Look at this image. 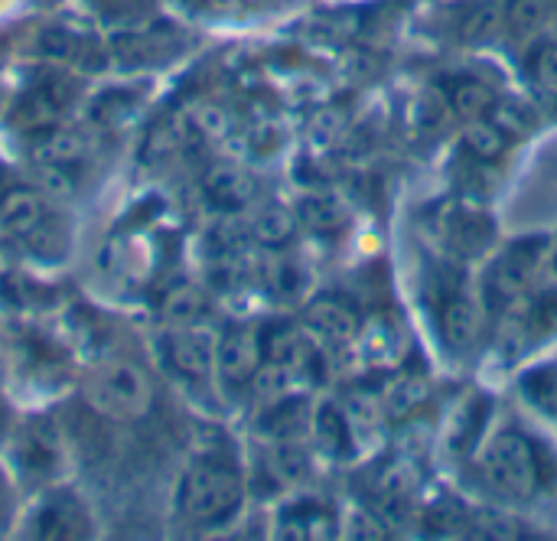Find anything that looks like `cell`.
<instances>
[{
	"instance_id": "15",
	"label": "cell",
	"mask_w": 557,
	"mask_h": 541,
	"mask_svg": "<svg viewBox=\"0 0 557 541\" xmlns=\"http://www.w3.org/2000/svg\"><path fill=\"white\" fill-rule=\"evenodd\" d=\"M444 242L447 248L457 255V258H476L483 255L493 242H496V222L480 212V209H470V206H460L454 209L447 219H444Z\"/></svg>"
},
{
	"instance_id": "21",
	"label": "cell",
	"mask_w": 557,
	"mask_h": 541,
	"mask_svg": "<svg viewBox=\"0 0 557 541\" xmlns=\"http://www.w3.org/2000/svg\"><path fill=\"white\" fill-rule=\"evenodd\" d=\"M264 284L277 300L294 304L310 294V271L297 255L274 248V255L268 258V268H264Z\"/></svg>"
},
{
	"instance_id": "9",
	"label": "cell",
	"mask_w": 557,
	"mask_h": 541,
	"mask_svg": "<svg viewBox=\"0 0 557 541\" xmlns=\"http://www.w3.org/2000/svg\"><path fill=\"white\" fill-rule=\"evenodd\" d=\"M33 539H85L91 536V519L85 513V506L78 503L75 493L69 490H52L29 516V526H26Z\"/></svg>"
},
{
	"instance_id": "43",
	"label": "cell",
	"mask_w": 557,
	"mask_h": 541,
	"mask_svg": "<svg viewBox=\"0 0 557 541\" xmlns=\"http://www.w3.org/2000/svg\"><path fill=\"white\" fill-rule=\"evenodd\" d=\"M7 513H10V487H7V480L0 474V526L7 522Z\"/></svg>"
},
{
	"instance_id": "14",
	"label": "cell",
	"mask_w": 557,
	"mask_h": 541,
	"mask_svg": "<svg viewBox=\"0 0 557 541\" xmlns=\"http://www.w3.org/2000/svg\"><path fill=\"white\" fill-rule=\"evenodd\" d=\"M441 340L450 353H470L483 333V307L460 287H454L441 307Z\"/></svg>"
},
{
	"instance_id": "23",
	"label": "cell",
	"mask_w": 557,
	"mask_h": 541,
	"mask_svg": "<svg viewBox=\"0 0 557 541\" xmlns=\"http://www.w3.org/2000/svg\"><path fill=\"white\" fill-rule=\"evenodd\" d=\"M310 421H313V411L307 408V402L297 395H287V398L264 405L261 431L271 441H300V434L310 431Z\"/></svg>"
},
{
	"instance_id": "27",
	"label": "cell",
	"mask_w": 557,
	"mask_h": 541,
	"mask_svg": "<svg viewBox=\"0 0 557 541\" xmlns=\"http://www.w3.org/2000/svg\"><path fill=\"white\" fill-rule=\"evenodd\" d=\"M506 33L512 36H539L557 13V0H503Z\"/></svg>"
},
{
	"instance_id": "3",
	"label": "cell",
	"mask_w": 557,
	"mask_h": 541,
	"mask_svg": "<svg viewBox=\"0 0 557 541\" xmlns=\"http://www.w3.org/2000/svg\"><path fill=\"white\" fill-rule=\"evenodd\" d=\"M552 261V242L535 235V238H516L490 268L486 274V300L499 310L522 304L532 297V287L542 274V268Z\"/></svg>"
},
{
	"instance_id": "6",
	"label": "cell",
	"mask_w": 557,
	"mask_h": 541,
	"mask_svg": "<svg viewBox=\"0 0 557 541\" xmlns=\"http://www.w3.org/2000/svg\"><path fill=\"white\" fill-rule=\"evenodd\" d=\"M160 359L173 376L206 382L215 372V340L199 327H170L160 336Z\"/></svg>"
},
{
	"instance_id": "45",
	"label": "cell",
	"mask_w": 557,
	"mask_h": 541,
	"mask_svg": "<svg viewBox=\"0 0 557 541\" xmlns=\"http://www.w3.org/2000/svg\"><path fill=\"white\" fill-rule=\"evenodd\" d=\"M10 189V170H7V163L0 160V196Z\"/></svg>"
},
{
	"instance_id": "42",
	"label": "cell",
	"mask_w": 557,
	"mask_h": 541,
	"mask_svg": "<svg viewBox=\"0 0 557 541\" xmlns=\"http://www.w3.org/2000/svg\"><path fill=\"white\" fill-rule=\"evenodd\" d=\"M346 532L352 539H385V522L375 516V513H366V509H356L346 522Z\"/></svg>"
},
{
	"instance_id": "13",
	"label": "cell",
	"mask_w": 557,
	"mask_h": 541,
	"mask_svg": "<svg viewBox=\"0 0 557 541\" xmlns=\"http://www.w3.org/2000/svg\"><path fill=\"white\" fill-rule=\"evenodd\" d=\"M202 193L219 212H242L255 202L258 183L245 167L232 160H219L202 173Z\"/></svg>"
},
{
	"instance_id": "10",
	"label": "cell",
	"mask_w": 557,
	"mask_h": 541,
	"mask_svg": "<svg viewBox=\"0 0 557 541\" xmlns=\"http://www.w3.org/2000/svg\"><path fill=\"white\" fill-rule=\"evenodd\" d=\"M39 52L55 59V62H69V65H82V69H98L104 65V46L101 39L72 20H59L42 26L39 33Z\"/></svg>"
},
{
	"instance_id": "36",
	"label": "cell",
	"mask_w": 557,
	"mask_h": 541,
	"mask_svg": "<svg viewBox=\"0 0 557 541\" xmlns=\"http://www.w3.org/2000/svg\"><path fill=\"white\" fill-rule=\"evenodd\" d=\"M26 248H29L36 258H42V261L62 258V255L69 251V229H65V222L46 216V219L26 235Z\"/></svg>"
},
{
	"instance_id": "33",
	"label": "cell",
	"mask_w": 557,
	"mask_h": 541,
	"mask_svg": "<svg viewBox=\"0 0 557 541\" xmlns=\"http://www.w3.org/2000/svg\"><path fill=\"white\" fill-rule=\"evenodd\" d=\"M297 222H304L307 229H313V232H323V235H333L336 229H343L346 225V216H343V209L336 206V199L333 196H307L300 206H297Z\"/></svg>"
},
{
	"instance_id": "22",
	"label": "cell",
	"mask_w": 557,
	"mask_h": 541,
	"mask_svg": "<svg viewBox=\"0 0 557 541\" xmlns=\"http://www.w3.org/2000/svg\"><path fill=\"white\" fill-rule=\"evenodd\" d=\"M506 33V10L503 0H473L457 23V39L467 46H486Z\"/></svg>"
},
{
	"instance_id": "24",
	"label": "cell",
	"mask_w": 557,
	"mask_h": 541,
	"mask_svg": "<svg viewBox=\"0 0 557 541\" xmlns=\"http://www.w3.org/2000/svg\"><path fill=\"white\" fill-rule=\"evenodd\" d=\"M447 104L457 118L476 121V118H486L490 111H496L499 98L490 82H483L476 75H460L447 91Z\"/></svg>"
},
{
	"instance_id": "4",
	"label": "cell",
	"mask_w": 557,
	"mask_h": 541,
	"mask_svg": "<svg viewBox=\"0 0 557 541\" xmlns=\"http://www.w3.org/2000/svg\"><path fill=\"white\" fill-rule=\"evenodd\" d=\"M29 157H33V167H36L42 186L69 196L78 186V173L91 163V137H85L82 131L49 127V131L36 134Z\"/></svg>"
},
{
	"instance_id": "37",
	"label": "cell",
	"mask_w": 557,
	"mask_h": 541,
	"mask_svg": "<svg viewBox=\"0 0 557 541\" xmlns=\"http://www.w3.org/2000/svg\"><path fill=\"white\" fill-rule=\"evenodd\" d=\"M3 297L20 310H36V307H46L52 300L46 287L33 284L29 278H20V274L3 278Z\"/></svg>"
},
{
	"instance_id": "32",
	"label": "cell",
	"mask_w": 557,
	"mask_h": 541,
	"mask_svg": "<svg viewBox=\"0 0 557 541\" xmlns=\"http://www.w3.org/2000/svg\"><path fill=\"white\" fill-rule=\"evenodd\" d=\"M140 101L137 95L131 91H104L95 104H91V121L104 131H114V127H124L134 121Z\"/></svg>"
},
{
	"instance_id": "16",
	"label": "cell",
	"mask_w": 557,
	"mask_h": 541,
	"mask_svg": "<svg viewBox=\"0 0 557 541\" xmlns=\"http://www.w3.org/2000/svg\"><path fill=\"white\" fill-rule=\"evenodd\" d=\"M277 529L284 539H333L339 529V516L323 500H297L281 509Z\"/></svg>"
},
{
	"instance_id": "20",
	"label": "cell",
	"mask_w": 557,
	"mask_h": 541,
	"mask_svg": "<svg viewBox=\"0 0 557 541\" xmlns=\"http://www.w3.org/2000/svg\"><path fill=\"white\" fill-rule=\"evenodd\" d=\"M310 431H313V438L320 444V454H326L333 460H346L359 447L356 434L349 428V418H346L343 405H336V402H323V405L313 408Z\"/></svg>"
},
{
	"instance_id": "17",
	"label": "cell",
	"mask_w": 557,
	"mask_h": 541,
	"mask_svg": "<svg viewBox=\"0 0 557 541\" xmlns=\"http://www.w3.org/2000/svg\"><path fill=\"white\" fill-rule=\"evenodd\" d=\"M362 356L379 369H395L405 356V327L392 317H369L356 336Z\"/></svg>"
},
{
	"instance_id": "25",
	"label": "cell",
	"mask_w": 557,
	"mask_h": 541,
	"mask_svg": "<svg viewBox=\"0 0 557 541\" xmlns=\"http://www.w3.org/2000/svg\"><path fill=\"white\" fill-rule=\"evenodd\" d=\"M209 313V294L196 284H173L160 297V317L170 327H196Z\"/></svg>"
},
{
	"instance_id": "28",
	"label": "cell",
	"mask_w": 557,
	"mask_h": 541,
	"mask_svg": "<svg viewBox=\"0 0 557 541\" xmlns=\"http://www.w3.org/2000/svg\"><path fill=\"white\" fill-rule=\"evenodd\" d=\"M297 232V212L284 206H264L251 219V238L264 248H284Z\"/></svg>"
},
{
	"instance_id": "44",
	"label": "cell",
	"mask_w": 557,
	"mask_h": 541,
	"mask_svg": "<svg viewBox=\"0 0 557 541\" xmlns=\"http://www.w3.org/2000/svg\"><path fill=\"white\" fill-rule=\"evenodd\" d=\"M202 3H209L212 10H238V7H245V0H202Z\"/></svg>"
},
{
	"instance_id": "7",
	"label": "cell",
	"mask_w": 557,
	"mask_h": 541,
	"mask_svg": "<svg viewBox=\"0 0 557 541\" xmlns=\"http://www.w3.org/2000/svg\"><path fill=\"white\" fill-rule=\"evenodd\" d=\"M264 362L261 333L242 323L225 327L215 336V372L228 389H245Z\"/></svg>"
},
{
	"instance_id": "8",
	"label": "cell",
	"mask_w": 557,
	"mask_h": 541,
	"mask_svg": "<svg viewBox=\"0 0 557 541\" xmlns=\"http://www.w3.org/2000/svg\"><path fill=\"white\" fill-rule=\"evenodd\" d=\"M13 464L26 480H49L62 464V441L52 418H29L13 438Z\"/></svg>"
},
{
	"instance_id": "2",
	"label": "cell",
	"mask_w": 557,
	"mask_h": 541,
	"mask_svg": "<svg viewBox=\"0 0 557 541\" xmlns=\"http://www.w3.org/2000/svg\"><path fill=\"white\" fill-rule=\"evenodd\" d=\"M483 470V483L512 503H529L542 493V487L548 483V470H545V457L535 447V441L516 428L496 434L480 460Z\"/></svg>"
},
{
	"instance_id": "19",
	"label": "cell",
	"mask_w": 557,
	"mask_h": 541,
	"mask_svg": "<svg viewBox=\"0 0 557 541\" xmlns=\"http://www.w3.org/2000/svg\"><path fill=\"white\" fill-rule=\"evenodd\" d=\"M359 327L362 320L343 297H317L307 307V330H313L323 343H352Z\"/></svg>"
},
{
	"instance_id": "1",
	"label": "cell",
	"mask_w": 557,
	"mask_h": 541,
	"mask_svg": "<svg viewBox=\"0 0 557 541\" xmlns=\"http://www.w3.org/2000/svg\"><path fill=\"white\" fill-rule=\"evenodd\" d=\"M245 503V480L232 457L202 454L196 457L176 487V513L196 529L228 526Z\"/></svg>"
},
{
	"instance_id": "31",
	"label": "cell",
	"mask_w": 557,
	"mask_h": 541,
	"mask_svg": "<svg viewBox=\"0 0 557 541\" xmlns=\"http://www.w3.org/2000/svg\"><path fill=\"white\" fill-rule=\"evenodd\" d=\"M343 411L349 418V428L356 434V444H362V441H369V438L379 434V425H382V415H385L382 398H375L369 392H352L349 402L343 405Z\"/></svg>"
},
{
	"instance_id": "35",
	"label": "cell",
	"mask_w": 557,
	"mask_h": 541,
	"mask_svg": "<svg viewBox=\"0 0 557 541\" xmlns=\"http://www.w3.org/2000/svg\"><path fill=\"white\" fill-rule=\"evenodd\" d=\"M525 72L532 85L557 98V39H539L525 56Z\"/></svg>"
},
{
	"instance_id": "38",
	"label": "cell",
	"mask_w": 557,
	"mask_h": 541,
	"mask_svg": "<svg viewBox=\"0 0 557 541\" xmlns=\"http://www.w3.org/2000/svg\"><path fill=\"white\" fill-rule=\"evenodd\" d=\"M522 392L532 405L557 411V372L555 369H532L522 379Z\"/></svg>"
},
{
	"instance_id": "30",
	"label": "cell",
	"mask_w": 557,
	"mask_h": 541,
	"mask_svg": "<svg viewBox=\"0 0 557 541\" xmlns=\"http://www.w3.org/2000/svg\"><path fill=\"white\" fill-rule=\"evenodd\" d=\"M467 529H473V513L460 500H437L424 513L428 536L454 539V536H467Z\"/></svg>"
},
{
	"instance_id": "39",
	"label": "cell",
	"mask_w": 557,
	"mask_h": 541,
	"mask_svg": "<svg viewBox=\"0 0 557 541\" xmlns=\"http://www.w3.org/2000/svg\"><path fill=\"white\" fill-rule=\"evenodd\" d=\"M180 144H183V134H180V127L173 124V121H160L153 131H150V137L144 140V160H166V157H173L176 150H180Z\"/></svg>"
},
{
	"instance_id": "46",
	"label": "cell",
	"mask_w": 557,
	"mask_h": 541,
	"mask_svg": "<svg viewBox=\"0 0 557 541\" xmlns=\"http://www.w3.org/2000/svg\"><path fill=\"white\" fill-rule=\"evenodd\" d=\"M548 265H552V271H555L557 278V245H552V261H548Z\"/></svg>"
},
{
	"instance_id": "41",
	"label": "cell",
	"mask_w": 557,
	"mask_h": 541,
	"mask_svg": "<svg viewBox=\"0 0 557 541\" xmlns=\"http://www.w3.org/2000/svg\"><path fill=\"white\" fill-rule=\"evenodd\" d=\"M555 333L557 330V291H545L529 307V333Z\"/></svg>"
},
{
	"instance_id": "40",
	"label": "cell",
	"mask_w": 557,
	"mask_h": 541,
	"mask_svg": "<svg viewBox=\"0 0 557 541\" xmlns=\"http://www.w3.org/2000/svg\"><path fill=\"white\" fill-rule=\"evenodd\" d=\"M189 124H193V131H196L199 137H206V140H222V137H228V131H232L228 111H222V108H215V104L196 108V111L189 114Z\"/></svg>"
},
{
	"instance_id": "26",
	"label": "cell",
	"mask_w": 557,
	"mask_h": 541,
	"mask_svg": "<svg viewBox=\"0 0 557 541\" xmlns=\"http://www.w3.org/2000/svg\"><path fill=\"white\" fill-rule=\"evenodd\" d=\"M428 402V379L418 372H398L382 392V408L388 418H411Z\"/></svg>"
},
{
	"instance_id": "5",
	"label": "cell",
	"mask_w": 557,
	"mask_h": 541,
	"mask_svg": "<svg viewBox=\"0 0 557 541\" xmlns=\"http://www.w3.org/2000/svg\"><path fill=\"white\" fill-rule=\"evenodd\" d=\"M78 95V85L69 72L62 69H39L33 72L29 85L23 88L10 121L20 127V131H29V134H42L49 127H55V121L72 108Z\"/></svg>"
},
{
	"instance_id": "34",
	"label": "cell",
	"mask_w": 557,
	"mask_h": 541,
	"mask_svg": "<svg viewBox=\"0 0 557 541\" xmlns=\"http://www.w3.org/2000/svg\"><path fill=\"white\" fill-rule=\"evenodd\" d=\"M268 470L281 483H297L310 474V457L300 447V441H274V451L268 457Z\"/></svg>"
},
{
	"instance_id": "29",
	"label": "cell",
	"mask_w": 557,
	"mask_h": 541,
	"mask_svg": "<svg viewBox=\"0 0 557 541\" xmlns=\"http://www.w3.org/2000/svg\"><path fill=\"white\" fill-rule=\"evenodd\" d=\"M506 144H509V134L490 121V118H476V121H467V131H463V147L467 153L476 160V163H493L506 153Z\"/></svg>"
},
{
	"instance_id": "12",
	"label": "cell",
	"mask_w": 557,
	"mask_h": 541,
	"mask_svg": "<svg viewBox=\"0 0 557 541\" xmlns=\"http://www.w3.org/2000/svg\"><path fill=\"white\" fill-rule=\"evenodd\" d=\"M98 398L108 411L140 415L150 405V379L134 362H114L98 376Z\"/></svg>"
},
{
	"instance_id": "18",
	"label": "cell",
	"mask_w": 557,
	"mask_h": 541,
	"mask_svg": "<svg viewBox=\"0 0 557 541\" xmlns=\"http://www.w3.org/2000/svg\"><path fill=\"white\" fill-rule=\"evenodd\" d=\"M46 219V206L39 199V193L23 189V186H10L0 196V245L10 242H26V235Z\"/></svg>"
},
{
	"instance_id": "11",
	"label": "cell",
	"mask_w": 557,
	"mask_h": 541,
	"mask_svg": "<svg viewBox=\"0 0 557 541\" xmlns=\"http://www.w3.org/2000/svg\"><path fill=\"white\" fill-rule=\"evenodd\" d=\"M180 33L170 23H147V26H131L114 33L111 52L124 65H150V62H166L180 49Z\"/></svg>"
}]
</instances>
